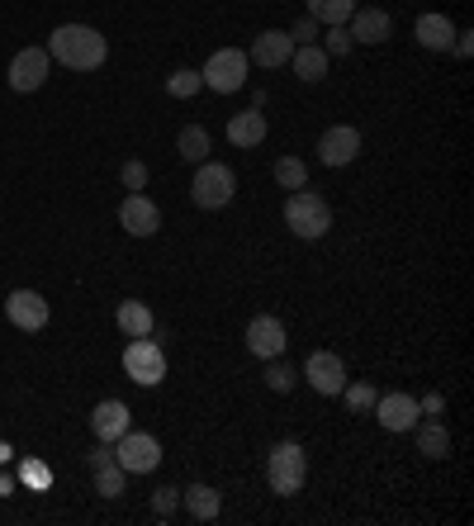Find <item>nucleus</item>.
I'll use <instances>...</instances> for the list:
<instances>
[{
	"mask_svg": "<svg viewBox=\"0 0 474 526\" xmlns=\"http://www.w3.org/2000/svg\"><path fill=\"white\" fill-rule=\"evenodd\" d=\"M48 57L62 62V67H72V72H95V67H105L110 43H105V34L91 29V24H62V29H53V38H48Z\"/></svg>",
	"mask_w": 474,
	"mask_h": 526,
	"instance_id": "f257e3e1",
	"label": "nucleus"
},
{
	"mask_svg": "<svg viewBox=\"0 0 474 526\" xmlns=\"http://www.w3.org/2000/svg\"><path fill=\"white\" fill-rule=\"evenodd\" d=\"M304 479H309V455H304V446H299V441L271 446V455H266V484H271V493L294 498V493H304Z\"/></svg>",
	"mask_w": 474,
	"mask_h": 526,
	"instance_id": "f03ea898",
	"label": "nucleus"
},
{
	"mask_svg": "<svg viewBox=\"0 0 474 526\" xmlns=\"http://www.w3.org/2000/svg\"><path fill=\"white\" fill-rule=\"evenodd\" d=\"M285 228L294 237H323L332 228V204L323 195H313V190H290V200H285Z\"/></svg>",
	"mask_w": 474,
	"mask_h": 526,
	"instance_id": "7ed1b4c3",
	"label": "nucleus"
},
{
	"mask_svg": "<svg viewBox=\"0 0 474 526\" xmlns=\"http://www.w3.org/2000/svg\"><path fill=\"white\" fill-rule=\"evenodd\" d=\"M190 195H195V204H200V209H228V204H233V195H237L233 166L200 162V171H195V185H190Z\"/></svg>",
	"mask_w": 474,
	"mask_h": 526,
	"instance_id": "20e7f679",
	"label": "nucleus"
},
{
	"mask_svg": "<svg viewBox=\"0 0 474 526\" xmlns=\"http://www.w3.org/2000/svg\"><path fill=\"white\" fill-rule=\"evenodd\" d=\"M247 67H252V57L242 53V48H219V53L200 67V76H204V86H209V91L233 95V91L247 86Z\"/></svg>",
	"mask_w": 474,
	"mask_h": 526,
	"instance_id": "39448f33",
	"label": "nucleus"
},
{
	"mask_svg": "<svg viewBox=\"0 0 474 526\" xmlns=\"http://www.w3.org/2000/svg\"><path fill=\"white\" fill-rule=\"evenodd\" d=\"M114 465H119L124 474H152L157 465H162V441L128 427V432L114 441Z\"/></svg>",
	"mask_w": 474,
	"mask_h": 526,
	"instance_id": "423d86ee",
	"label": "nucleus"
},
{
	"mask_svg": "<svg viewBox=\"0 0 474 526\" xmlns=\"http://www.w3.org/2000/svg\"><path fill=\"white\" fill-rule=\"evenodd\" d=\"M124 370L133 384H143V389H152V384L166 380V351L152 337H128V351H124Z\"/></svg>",
	"mask_w": 474,
	"mask_h": 526,
	"instance_id": "0eeeda50",
	"label": "nucleus"
},
{
	"mask_svg": "<svg viewBox=\"0 0 474 526\" xmlns=\"http://www.w3.org/2000/svg\"><path fill=\"white\" fill-rule=\"evenodd\" d=\"M285 323L271 318V313H256L252 323H247V351H252L256 361H275V356H285Z\"/></svg>",
	"mask_w": 474,
	"mask_h": 526,
	"instance_id": "6e6552de",
	"label": "nucleus"
},
{
	"mask_svg": "<svg viewBox=\"0 0 474 526\" xmlns=\"http://www.w3.org/2000/svg\"><path fill=\"white\" fill-rule=\"evenodd\" d=\"M48 67H53L48 48H24V53H15V62H10V91L34 95L38 86L48 81Z\"/></svg>",
	"mask_w": 474,
	"mask_h": 526,
	"instance_id": "1a4fd4ad",
	"label": "nucleus"
},
{
	"mask_svg": "<svg viewBox=\"0 0 474 526\" xmlns=\"http://www.w3.org/2000/svg\"><path fill=\"white\" fill-rule=\"evenodd\" d=\"M119 223H124V233H133V237H157L162 233V209L147 200L143 190H128V200L119 204Z\"/></svg>",
	"mask_w": 474,
	"mask_h": 526,
	"instance_id": "9d476101",
	"label": "nucleus"
},
{
	"mask_svg": "<svg viewBox=\"0 0 474 526\" xmlns=\"http://www.w3.org/2000/svg\"><path fill=\"white\" fill-rule=\"evenodd\" d=\"M304 380H309L323 399H337L342 384H347V365H342V356H332V351H313L309 361H304Z\"/></svg>",
	"mask_w": 474,
	"mask_h": 526,
	"instance_id": "9b49d317",
	"label": "nucleus"
},
{
	"mask_svg": "<svg viewBox=\"0 0 474 526\" xmlns=\"http://www.w3.org/2000/svg\"><path fill=\"white\" fill-rule=\"evenodd\" d=\"M375 418H380L384 432H413L422 418V408L413 394H380V399H375Z\"/></svg>",
	"mask_w": 474,
	"mask_h": 526,
	"instance_id": "f8f14e48",
	"label": "nucleus"
},
{
	"mask_svg": "<svg viewBox=\"0 0 474 526\" xmlns=\"http://www.w3.org/2000/svg\"><path fill=\"white\" fill-rule=\"evenodd\" d=\"M5 313H10V323H15L19 332H43V327H48V299L38 290H15L5 299Z\"/></svg>",
	"mask_w": 474,
	"mask_h": 526,
	"instance_id": "ddd939ff",
	"label": "nucleus"
},
{
	"mask_svg": "<svg viewBox=\"0 0 474 526\" xmlns=\"http://www.w3.org/2000/svg\"><path fill=\"white\" fill-rule=\"evenodd\" d=\"M356 152H361V128H351V124H332L318 138V162L323 166H347Z\"/></svg>",
	"mask_w": 474,
	"mask_h": 526,
	"instance_id": "4468645a",
	"label": "nucleus"
},
{
	"mask_svg": "<svg viewBox=\"0 0 474 526\" xmlns=\"http://www.w3.org/2000/svg\"><path fill=\"white\" fill-rule=\"evenodd\" d=\"M290 53H294V38H290V29H261L256 34V43H252V62L256 67H266V72H275V67H285L290 62Z\"/></svg>",
	"mask_w": 474,
	"mask_h": 526,
	"instance_id": "2eb2a0df",
	"label": "nucleus"
},
{
	"mask_svg": "<svg viewBox=\"0 0 474 526\" xmlns=\"http://www.w3.org/2000/svg\"><path fill=\"white\" fill-rule=\"evenodd\" d=\"M347 34H351V43H365V48H375V43H384V38L394 34V19L384 15V10H351V19H347Z\"/></svg>",
	"mask_w": 474,
	"mask_h": 526,
	"instance_id": "dca6fc26",
	"label": "nucleus"
},
{
	"mask_svg": "<svg viewBox=\"0 0 474 526\" xmlns=\"http://www.w3.org/2000/svg\"><path fill=\"white\" fill-rule=\"evenodd\" d=\"M91 432H95V441L114 446V441H119V436L128 432V403H119V399L95 403V413H91Z\"/></svg>",
	"mask_w": 474,
	"mask_h": 526,
	"instance_id": "f3484780",
	"label": "nucleus"
},
{
	"mask_svg": "<svg viewBox=\"0 0 474 526\" xmlns=\"http://www.w3.org/2000/svg\"><path fill=\"white\" fill-rule=\"evenodd\" d=\"M418 43L422 48H432V53H451V43H456V24L446 15H437V10H427V15L418 19Z\"/></svg>",
	"mask_w": 474,
	"mask_h": 526,
	"instance_id": "a211bd4d",
	"label": "nucleus"
},
{
	"mask_svg": "<svg viewBox=\"0 0 474 526\" xmlns=\"http://www.w3.org/2000/svg\"><path fill=\"white\" fill-rule=\"evenodd\" d=\"M266 114H261V109H247V114H233V119H228V143L233 147H261L266 143Z\"/></svg>",
	"mask_w": 474,
	"mask_h": 526,
	"instance_id": "6ab92c4d",
	"label": "nucleus"
},
{
	"mask_svg": "<svg viewBox=\"0 0 474 526\" xmlns=\"http://www.w3.org/2000/svg\"><path fill=\"white\" fill-rule=\"evenodd\" d=\"M114 323H119V332H124V337H152L157 318H152V309H147L143 299H124V304H119V313H114Z\"/></svg>",
	"mask_w": 474,
	"mask_h": 526,
	"instance_id": "aec40b11",
	"label": "nucleus"
},
{
	"mask_svg": "<svg viewBox=\"0 0 474 526\" xmlns=\"http://www.w3.org/2000/svg\"><path fill=\"white\" fill-rule=\"evenodd\" d=\"M181 498H185V512H190L195 522H214V517L223 512V493L209 489V484H190Z\"/></svg>",
	"mask_w": 474,
	"mask_h": 526,
	"instance_id": "412c9836",
	"label": "nucleus"
},
{
	"mask_svg": "<svg viewBox=\"0 0 474 526\" xmlns=\"http://www.w3.org/2000/svg\"><path fill=\"white\" fill-rule=\"evenodd\" d=\"M290 62H294V76H299V81H323V76H328V53H323L318 43H299L290 53Z\"/></svg>",
	"mask_w": 474,
	"mask_h": 526,
	"instance_id": "4be33fe9",
	"label": "nucleus"
},
{
	"mask_svg": "<svg viewBox=\"0 0 474 526\" xmlns=\"http://www.w3.org/2000/svg\"><path fill=\"white\" fill-rule=\"evenodd\" d=\"M413 432H418V455H427V460H446V455H451V432H446V422H418Z\"/></svg>",
	"mask_w": 474,
	"mask_h": 526,
	"instance_id": "5701e85b",
	"label": "nucleus"
},
{
	"mask_svg": "<svg viewBox=\"0 0 474 526\" xmlns=\"http://www.w3.org/2000/svg\"><path fill=\"white\" fill-rule=\"evenodd\" d=\"M176 152H181V162H195V166H200L204 157H209V133H204L200 124L181 128V138H176Z\"/></svg>",
	"mask_w": 474,
	"mask_h": 526,
	"instance_id": "b1692460",
	"label": "nucleus"
},
{
	"mask_svg": "<svg viewBox=\"0 0 474 526\" xmlns=\"http://www.w3.org/2000/svg\"><path fill=\"white\" fill-rule=\"evenodd\" d=\"M351 10H356V0H309V19H318V24H347Z\"/></svg>",
	"mask_w": 474,
	"mask_h": 526,
	"instance_id": "393cba45",
	"label": "nucleus"
},
{
	"mask_svg": "<svg viewBox=\"0 0 474 526\" xmlns=\"http://www.w3.org/2000/svg\"><path fill=\"white\" fill-rule=\"evenodd\" d=\"M275 181L285 185V190H304V181H309V166L299 162V157H280V162H275Z\"/></svg>",
	"mask_w": 474,
	"mask_h": 526,
	"instance_id": "a878e982",
	"label": "nucleus"
},
{
	"mask_svg": "<svg viewBox=\"0 0 474 526\" xmlns=\"http://www.w3.org/2000/svg\"><path fill=\"white\" fill-rule=\"evenodd\" d=\"M342 399H347L351 413H370L380 394H375V384H351V380H347V384H342Z\"/></svg>",
	"mask_w": 474,
	"mask_h": 526,
	"instance_id": "bb28decb",
	"label": "nucleus"
},
{
	"mask_svg": "<svg viewBox=\"0 0 474 526\" xmlns=\"http://www.w3.org/2000/svg\"><path fill=\"white\" fill-rule=\"evenodd\" d=\"M200 86H204V76H200V72H190V67H181V72L166 76V91L176 95V100H190V95L200 91Z\"/></svg>",
	"mask_w": 474,
	"mask_h": 526,
	"instance_id": "cd10ccee",
	"label": "nucleus"
},
{
	"mask_svg": "<svg viewBox=\"0 0 474 526\" xmlns=\"http://www.w3.org/2000/svg\"><path fill=\"white\" fill-rule=\"evenodd\" d=\"M124 479H128V474L110 460V465H100V470H95V493H105V498H119V493H124Z\"/></svg>",
	"mask_w": 474,
	"mask_h": 526,
	"instance_id": "c85d7f7f",
	"label": "nucleus"
},
{
	"mask_svg": "<svg viewBox=\"0 0 474 526\" xmlns=\"http://www.w3.org/2000/svg\"><path fill=\"white\" fill-rule=\"evenodd\" d=\"M266 384H271L275 394H290V389H294V370L280 361V356H275V361L266 365Z\"/></svg>",
	"mask_w": 474,
	"mask_h": 526,
	"instance_id": "c756f323",
	"label": "nucleus"
},
{
	"mask_svg": "<svg viewBox=\"0 0 474 526\" xmlns=\"http://www.w3.org/2000/svg\"><path fill=\"white\" fill-rule=\"evenodd\" d=\"M323 38H328V48H323L328 57H347L351 48H356V43H351V34H347V24H332Z\"/></svg>",
	"mask_w": 474,
	"mask_h": 526,
	"instance_id": "7c9ffc66",
	"label": "nucleus"
},
{
	"mask_svg": "<svg viewBox=\"0 0 474 526\" xmlns=\"http://www.w3.org/2000/svg\"><path fill=\"white\" fill-rule=\"evenodd\" d=\"M290 38L294 43H313V38H318V19H294V29H290Z\"/></svg>",
	"mask_w": 474,
	"mask_h": 526,
	"instance_id": "2f4dec72",
	"label": "nucleus"
},
{
	"mask_svg": "<svg viewBox=\"0 0 474 526\" xmlns=\"http://www.w3.org/2000/svg\"><path fill=\"white\" fill-rule=\"evenodd\" d=\"M124 185H128V190H143V185H147V166L143 162H124Z\"/></svg>",
	"mask_w": 474,
	"mask_h": 526,
	"instance_id": "473e14b6",
	"label": "nucleus"
},
{
	"mask_svg": "<svg viewBox=\"0 0 474 526\" xmlns=\"http://www.w3.org/2000/svg\"><path fill=\"white\" fill-rule=\"evenodd\" d=\"M110 460H114V446H105V441H100V446L91 451V470H100V465H110Z\"/></svg>",
	"mask_w": 474,
	"mask_h": 526,
	"instance_id": "72a5a7b5",
	"label": "nucleus"
},
{
	"mask_svg": "<svg viewBox=\"0 0 474 526\" xmlns=\"http://www.w3.org/2000/svg\"><path fill=\"white\" fill-rule=\"evenodd\" d=\"M171 508H176V489H157V517H166Z\"/></svg>",
	"mask_w": 474,
	"mask_h": 526,
	"instance_id": "f704fd0d",
	"label": "nucleus"
},
{
	"mask_svg": "<svg viewBox=\"0 0 474 526\" xmlns=\"http://www.w3.org/2000/svg\"><path fill=\"white\" fill-rule=\"evenodd\" d=\"M470 38H474V34H465V29H456V43H451V48H456L460 57H470V53H474V43H470Z\"/></svg>",
	"mask_w": 474,
	"mask_h": 526,
	"instance_id": "c9c22d12",
	"label": "nucleus"
},
{
	"mask_svg": "<svg viewBox=\"0 0 474 526\" xmlns=\"http://www.w3.org/2000/svg\"><path fill=\"white\" fill-rule=\"evenodd\" d=\"M418 408H422V413H432V418H437V413H441V408H446V403H441V399H437V394H432V399H422V403H418Z\"/></svg>",
	"mask_w": 474,
	"mask_h": 526,
	"instance_id": "e433bc0d",
	"label": "nucleus"
}]
</instances>
